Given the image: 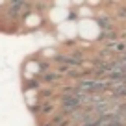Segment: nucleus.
<instances>
[{
	"mask_svg": "<svg viewBox=\"0 0 126 126\" xmlns=\"http://www.w3.org/2000/svg\"><path fill=\"white\" fill-rule=\"evenodd\" d=\"M45 24H47V15H43L37 9L26 11L22 15V19H20V28L26 32H39Z\"/></svg>",
	"mask_w": 126,
	"mask_h": 126,
	"instance_id": "1",
	"label": "nucleus"
},
{
	"mask_svg": "<svg viewBox=\"0 0 126 126\" xmlns=\"http://www.w3.org/2000/svg\"><path fill=\"white\" fill-rule=\"evenodd\" d=\"M45 15H47V22L50 24V26L58 28V26H61L63 22H67V20H71L72 17H74V9L52 6V8L48 9V11L45 13Z\"/></svg>",
	"mask_w": 126,
	"mask_h": 126,
	"instance_id": "2",
	"label": "nucleus"
},
{
	"mask_svg": "<svg viewBox=\"0 0 126 126\" xmlns=\"http://www.w3.org/2000/svg\"><path fill=\"white\" fill-rule=\"evenodd\" d=\"M54 6H58V8H69V9H74V8H72V0H54Z\"/></svg>",
	"mask_w": 126,
	"mask_h": 126,
	"instance_id": "3",
	"label": "nucleus"
},
{
	"mask_svg": "<svg viewBox=\"0 0 126 126\" xmlns=\"http://www.w3.org/2000/svg\"><path fill=\"white\" fill-rule=\"evenodd\" d=\"M102 2L104 0H87V6H91V8H98V6H102Z\"/></svg>",
	"mask_w": 126,
	"mask_h": 126,
	"instance_id": "4",
	"label": "nucleus"
},
{
	"mask_svg": "<svg viewBox=\"0 0 126 126\" xmlns=\"http://www.w3.org/2000/svg\"><path fill=\"white\" fill-rule=\"evenodd\" d=\"M87 0H72V8H80V6H85Z\"/></svg>",
	"mask_w": 126,
	"mask_h": 126,
	"instance_id": "5",
	"label": "nucleus"
},
{
	"mask_svg": "<svg viewBox=\"0 0 126 126\" xmlns=\"http://www.w3.org/2000/svg\"><path fill=\"white\" fill-rule=\"evenodd\" d=\"M8 4H9V0H0V9L8 8Z\"/></svg>",
	"mask_w": 126,
	"mask_h": 126,
	"instance_id": "6",
	"label": "nucleus"
}]
</instances>
